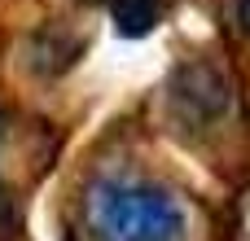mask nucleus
Masks as SVG:
<instances>
[{
	"label": "nucleus",
	"mask_w": 250,
	"mask_h": 241,
	"mask_svg": "<svg viewBox=\"0 0 250 241\" xmlns=\"http://www.w3.org/2000/svg\"><path fill=\"white\" fill-rule=\"evenodd\" d=\"M110 13H114V22H119L123 35L141 40L158 22V0H110Z\"/></svg>",
	"instance_id": "obj_3"
},
{
	"label": "nucleus",
	"mask_w": 250,
	"mask_h": 241,
	"mask_svg": "<svg viewBox=\"0 0 250 241\" xmlns=\"http://www.w3.org/2000/svg\"><path fill=\"white\" fill-rule=\"evenodd\" d=\"M237 22H242V31L250 35V0H237Z\"/></svg>",
	"instance_id": "obj_4"
},
{
	"label": "nucleus",
	"mask_w": 250,
	"mask_h": 241,
	"mask_svg": "<svg viewBox=\"0 0 250 241\" xmlns=\"http://www.w3.org/2000/svg\"><path fill=\"white\" fill-rule=\"evenodd\" d=\"M9 215H13V206H9V193H4V180H0V224H9Z\"/></svg>",
	"instance_id": "obj_5"
},
{
	"label": "nucleus",
	"mask_w": 250,
	"mask_h": 241,
	"mask_svg": "<svg viewBox=\"0 0 250 241\" xmlns=\"http://www.w3.org/2000/svg\"><path fill=\"white\" fill-rule=\"evenodd\" d=\"M171 101L189 114V119H211V114H220L224 110V79L207 66V61H189V66H180V75H176V83H171Z\"/></svg>",
	"instance_id": "obj_2"
},
{
	"label": "nucleus",
	"mask_w": 250,
	"mask_h": 241,
	"mask_svg": "<svg viewBox=\"0 0 250 241\" xmlns=\"http://www.w3.org/2000/svg\"><path fill=\"white\" fill-rule=\"evenodd\" d=\"M88 220L97 241H185V206L141 180H97L88 189Z\"/></svg>",
	"instance_id": "obj_1"
}]
</instances>
